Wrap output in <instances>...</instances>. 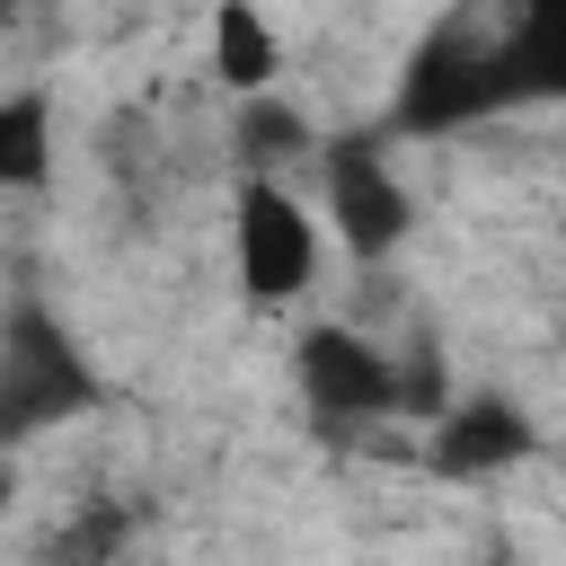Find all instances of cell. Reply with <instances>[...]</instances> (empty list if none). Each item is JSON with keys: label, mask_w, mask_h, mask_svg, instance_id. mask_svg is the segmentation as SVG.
<instances>
[{"label": "cell", "mask_w": 566, "mask_h": 566, "mask_svg": "<svg viewBox=\"0 0 566 566\" xmlns=\"http://www.w3.org/2000/svg\"><path fill=\"white\" fill-rule=\"evenodd\" d=\"M566 97V0H451L398 80V133H460Z\"/></svg>", "instance_id": "1"}, {"label": "cell", "mask_w": 566, "mask_h": 566, "mask_svg": "<svg viewBox=\"0 0 566 566\" xmlns=\"http://www.w3.org/2000/svg\"><path fill=\"white\" fill-rule=\"evenodd\" d=\"M97 407V371L80 354V336L44 310V301H18L0 318V460L44 433V424H71Z\"/></svg>", "instance_id": "2"}, {"label": "cell", "mask_w": 566, "mask_h": 566, "mask_svg": "<svg viewBox=\"0 0 566 566\" xmlns=\"http://www.w3.org/2000/svg\"><path fill=\"white\" fill-rule=\"evenodd\" d=\"M292 371H301V398H310L327 424L442 416V380H433V363H398V354H380V345L354 336V327H310V336L292 345Z\"/></svg>", "instance_id": "3"}, {"label": "cell", "mask_w": 566, "mask_h": 566, "mask_svg": "<svg viewBox=\"0 0 566 566\" xmlns=\"http://www.w3.org/2000/svg\"><path fill=\"white\" fill-rule=\"evenodd\" d=\"M239 283L256 310H283L318 283V221L283 177H239Z\"/></svg>", "instance_id": "4"}, {"label": "cell", "mask_w": 566, "mask_h": 566, "mask_svg": "<svg viewBox=\"0 0 566 566\" xmlns=\"http://www.w3.org/2000/svg\"><path fill=\"white\" fill-rule=\"evenodd\" d=\"M327 212H336V239L354 248V256H389L407 230H416V203H407V186L389 177V159L371 150V142H327Z\"/></svg>", "instance_id": "5"}, {"label": "cell", "mask_w": 566, "mask_h": 566, "mask_svg": "<svg viewBox=\"0 0 566 566\" xmlns=\"http://www.w3.org/2000/svg\"><path fill=\"white\" fill-rule=\"evenodd\" d=\"M522 451H531V416L513 398H469V407L433 416V469H451V478H495Z\"/></svg>", "instance_id": "6"}, {"label": "cell", "mask_w": 566, "mask_h": 566, "mask_svg": "<svg viewBox=\"0 0 566 566\" xmlns=\"http://www.w3.org/2000/svg\"><path fill=\"white\" fill-rule=\"evenodd\" d=\"M203 62L230 97H265L283 80V35L265 27L256 0H212V35H203Z\"/></svg>", "instance_id": "7"}, {"label": "cell", "mask_w": 566, "mask_h": 566, "mask_svg": "<svg viewBox=\"0 0 566 566\" xmlns=\"http://www.w3.org/2000/svg\"><path fill=\"white\" fill-rule=\"evenodd\" d=\"M53 177V97L0 88V195H27Z\"/></svg>", "instance_id": "8"}, {"label": "cell", "mask_w": 566, "mask_h": 566, "mask_svg": "<svg viewBox=\"0 0 566 566\" xmlns=\"http://www.w3.org/2000/svg\"><path fill=\"white\" fill-rule=\"evenodd\" d=\"M310 142H318V133H310V115H301V106H283V97H274V88H265V97H248V106H239V150H248V159H256V168H248V177H274V159H301V150H310Z\"/></svg>", "instance_id": "9"}, {"label": "cell", "mask_w": 566, "mask_h": 566, "mask_svg": "<svg viewBox=\"0 0 566 566\" xmlns=\"http://www.w3.org/2000/svg\"><path fill=\"white\" fill-rule=\"evenodd\" d=\"M124 531H133V513H124V504H115V513H88L80 531H62V539H53V557H71V566H97V557H106Z\"/></svg>", "instance_id": "10"}, {"label": "cell", "mask_w": 566, "mask_h": 566, "mask_svg": "<svg viewBox=\"0 0 566 566\" xmlns=\"http://www.w3.org/2000/svg\"><path fill=\"white\" fill-rule=\"evenodd\" d=\"M9 495H18V469H9V460H0V513H9Z\"/></svg>", "instance_id": "11"}, {"label": "cell", "mask_w": 566, "mask_h": 566, "mask_svg": "<svg viewBox=\"0 0 566 566\" xmlns=\"http://www.w3.org/2000/svg\"><path fill=\"white\" fill-rule=\"evenodd\" d=\"M486 566H513V557H486Z\"/></svg>", "instance_id": "12"}]
</instances>
